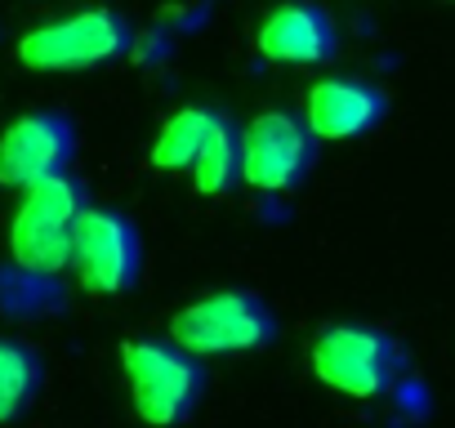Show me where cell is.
I'll list each match as a JSON object with an SVG mask.
<instances>
[{"label": "cell", "mask_w": 455, "mask_h": 428, "mask_svg": "<svg viewBox=\"0 0 455 428\" xmlns=\"http://www.w3.org/2000/svg\"><path fill=\"white\" fill-rule=\"evenodd\" d=\"M85 205H90V192L72 170L23 187L14 219H10V255L19 273L59 277L72 264V233H76V219L85 214Z\"/></svg>", "instance_id": "1"}, {"label": "cell", "mask_w": 455, "mask_h": 428, "mask_svg": "<svg viewBox=\"0 0 455 428\" xmlns=\"http://www.w3.org/2000/svg\"><path fill=\"white\" fill-rule=\"evenodd\" d=\"M121 370H125L134 415L152 428H170V424L188 419L205 388L201 357L179 348L174 339H125Z\"/></svg>", "instance_id": "2"}, {"label": "cell", "mask_w": 455, "mask_h": 428, "mask_svg": "<svg viewBox=\"0 0 455 428\" xmlns=\"http://www.w3.org/2000/svg\"><path fill=\"white\" fill-rule=\"evenodd\" d=\"M134 28L116 10H76L19 36V63L32 72H90L125 59Z\"/></svg>", "instance_id": "3"}, {"label": "cell", "mask_w": 455, "mask_h": 428, "mask_svg": "<svg viewBox=\"0 0 455 428\" xmlns=\"http://www.w3.org/2000/svg\"><path fill=\"white\" fill-rule=\"evenodd\" d=\"M308 361H313V375L326 388H335L344 397H357V401L384 397L402 375V348L384 330L357 326V321L326 326L313 339Z\"/></svg>", "instance_id": "4"}, {"label": "cell", "mask_w": 455, "mask_h": 428, "mask_svg": "<svg viewBox=\"0 0 455 428\" xmlns=\"http://www.w3.org/2000/svg\"><path fill=\"white\" fill-rule=\"evenodd\" d=\"M273 335H277V317L251 290H219L170 317V339L196 357L255 353L273 344Z\"/></svg>", "instance_id": "5"}, {"label": "cell", "mask_w": 455, "mask_h": 428, "mask_svg": "<svg viewBox=\"0 0 455 428\" xmlns=\"http://www.w3.org/2000/svg\"><path fill=\"white\" fill-rule=\"evenodd\" d=\"M76 281L90 295H125L143 277V237L121 210L85 205L72 233V264Z\"/></svg>", "instance_id": "6"}, {"label": "cell", "mask_w": 455, "mask_h": 428, "mask_svg": "<svg viewBox=\"0 0 455 428\" xmlns=\"http://www.w3.org/2000/svg\"><path fill=\"white\" fill-rule=\"evenodd\" d=\"M313 161H317V134L295 112L273 107L242 130V183H251L255 192L268 196L295 192L308 178Z\"/></svg>", "instance_id": "7"}, {"label": "cell", "mask_w": 455, "mask_h": 428, "mask_svg": "<svg viewBox=\"0 0 455 428\" xmlns=\"http://www.w3.org/2000/svg\"><path fill=\"white\" fill-rule=\"evenodd\" d=\"M76 156V125L63 112H28L0 134V187H32L54 178Z\"/></svg>", "instance_id": "8"}, {"label": "cell", "mask_w": 455, "mask_h": 428, "mask_svg": "<svg viewBox=\"0 0 455 428\" xmlns=\"http://www.w3.org/2000/svg\"><path fill=\"white\" fill-rule=\"evenodd\" d=\"M255 45L273 63L317 67V63H331L335 59L339 32H335V19H331L326 5H317V0H286V5H277L259 23Z\"/></svg>", "instance_id": "9"}, {"label": "cell", "mask_w": 455, "mask_h": 428, "mask_svg": "<svg viewBox=\"0 0 455 428\" xmlns=\"http://www.w3.org/2000/svg\"><path fill=\"white\" fill-rule=\"evenodd\" d=\"M384 94L366 81L353 76H326L308 90L304 99V121L317 139L335 143V139H357L366 130H375L384 121Z\"/></svg>", "instance_id": "10"}, {"label": "cell", "mask_w": 455, "mask_h": 428, "mask_svg": "<svg viewBox=\"0 0 455 428\" xmlns=\"http://www.w3.org/2000/svg\"><path fill=\"white\" fill-rule=\"evenodd\" d=\"M188 174H192L196 196H228L242 183V130L228 116L214 125V134L205 139V147L196 152Z\"/></svg>", "instance_id": "11"}, {"label": "cell", "mask_w": 455, "mask_h": 428, "mask_svg": "<svg viewBox=\"0 0 455 428\" xmlns=\"http://www.w3.org/2000/svg\"><path fill=\"white\" fill-rule=\"evenodd\" d=\"M219 121H223L219 107H183V112H174L156 130V139H152V165L156 170H170V174L188 170L196 161V152L205 147V139L214 134Z\"/></svg>", "instance_id": "12"}, {"label": "cell", "mask_w": 455, "mask_h": 428, "mask_svg": "<svg viewBox=\"0 0 455 428\" xmlns=\"http://www.w3.org/2000/svg\"><path fill=\"white\" fill-rule=\"evenodd\" d=\"M41 392V357L19 339H0V424L19 419Z\"/></svg>", "instance_id": "13"}]
</instances>
